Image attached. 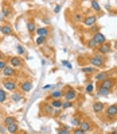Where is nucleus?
Here are the masks:
<instances>
[{"label": "nucleus", "instance_id": "39448f33", "mask_svg": "<svg viewBox=\"0 0 117 134\" xmlns=\"http://www.w3.org/2000/svg\"><path fill=\"white\" fill-rule=\"evenodd\" d=\"M106 117L108 118L117 117V106L116 104H112V106H109V107L106 108Z\"/></svg>", "mask_w": 117, "mask_h": 134}, {"label": "nucleus", "instance_id": "dca6fc26", "mask_svg": "<svg viewBox=\"0 0 117 134\" xmlns=\"http://www.w3.org/2000/svg\"><path fill=\"white\" fill-rule=\"evenodd\" d=\"M22 65V60L19 57H12L11 58V66H20Z\"/></svg>", "mask_w": 117, "mask_h": 134}, {"label": "nucleus", "instance_id": "7c9ffc66", "mask_svg": "<svg viewBox=\"0 0 117 134\" xmlns=\"http://www.w3.org/2000/svg\"><path fill=\"white\" fill-rule=\"evenodd\" d=\"M11 99H12L14 102H20V100H22V96H20V95H16V93H15V95L11 96Z\"/></svg>", "mask_w": 117, "mask_h": 134}, {"label": "nucleus", "instance_id": "9b49d317", "mask_svg": "<svg viewBox=\"0 0 117 134\" xmlns=\"http://www.w3.org/2000/svg\"><path fill=\"white\" fill-rule=\"evenodd\" d=\"M93 110H94L97 114L102 112L104 111V103H101V102H96V103H93Z\"/></svg>", "mask_w": 117, "mask_h": 134}, {"label": "nucleus", "instance_id": "393cba45", "mask_svg": "<svg viewBox=\"0 0 117 134\" xmlns=\"http://www.w3.org/2000/svg\"><path fill=\"white\" fill-rule=\"evenodd\" d=\"M62 96V91H54L51 93V98L53 99H59V98Z\"/></svg>", "mask_w": 117, "mask_h": 134}, {"label": "nucleus", "instance_id": "f3484780", "mask_svg": "<svg viewBox=\"0 0 117 134\" xmlns=\"http://www.w3.org/2000/svg\"><path fill=\"white\" fill-rule=\"evenodd\" d=\"M3 16L4 18H11V8L8 6H3Z\"/></svg>", "mask_w": 117, "mask_h": 134}, {"label": "nucleus", "instance_id": "72a5a7b5", "mask_svg": "<svg viewBox=\"0 0 117 134\" xmlns=\"http://www.w3.org/2000/svg\"><path fill=\"white\" fill-rule=\"evenodd\" d=\"M86 92H88V93H92V92H93V84H92V83L86 85Z\"/></svg>", "mask_w": 117, "mask_h": 134}, {"label": "nucleus", "instance_id": "a211bd4d", "mask_svg": "<svg viewBox=\"0 0 117 134\" xmlns=\"http://www.w3.org/2000/svg\"><path fill=\"white\" fill-rule=\"evenodd\" d=\"M45 112L49 114V115L54 114V108H53V106L50 104V103H46V104H45Z\"/></svg>", "mask_w": 117, "mask_h": 134}, {"label": "nucleus", "instance_id": "5701e85b", "mask_svg": "<svg viewBox=\"0 0 117 134\" xmlns=\"http://www.w3.org/2000/svg\"><path fill=\"white\" fill-rule=\"evenodd\" d=\"M7 100V93L4 89H0V103H4Z\"/></svg>", "mask_w": 117, "mask_h": 134}, {"label": "nucleus", "instance_id": "c03bdc74", "mask_svg": "<svg viewBox=\"0 0 117 134\" xmlns=\"http://www.w3.org/2000/svg\"><path fill=\"white\" fill-rule=\"evenodd\" d=\"M114 49H116V50H117V42H116V43H114Z\"/></svg>", "mask_w": 117, "mask_h": 134}, {"label": "nucleus", "instance_id": "a878e982", "mask_svg": "<svg viewBox=\"0 0 117 134\" xmlns=\"http://www.w3.org/2000/svg\"><path fill=\"white\" fill-rule=\"evenodd\" d=\"M92 8L96 10V11H100V10H101L100 3H98V2H92Z\"/></svg>", "mask_w": 117, "mask_h": 134}, {"label": "nucleus", "instance_id": "4c0bfd02", "mask_svg": "<svg viewBox=\"0 0 117 134\" xmlns=\"http://www.w3.org/2000/svg\"><path fill=\"white\" fill-rule=\"evenodd\" d=\"M62 65H63V66H67L69 69H71V64H70V62H67V61H62Z\"/></svg>", "mask_w": 117, "mask_h": 134}, {"label": "nucleus", "instance_id": "aec40b11", "mask_svg": "<svg viewBox=\"0 0 117 134\" xmlns=\"http://www.w3.org/2000/svg\"><path fill=\"white\" fill-rule=\"evenodd\" d=\"M27 30H28L30 33H34V31L36 30V29H35V23H34L32 21H28V22H27Z\"/></svg>", "mask_w": 117, "mask_h": 134}, {"label": "nucleus", "instance_id": "20e7f679", "mask_svg": "<svg viewBox=\"0 0 117 134\" xmlns=\"http://www.w3.org/2000/svg\"><path fill=\"white\" fill-rule=\"evenodd\" d=\"M32 87H34L32 81H30V80H26V81H23L22 84H20V89H22L23 92H30L31 89H32Z\"/></svg>", "mask_w": 117, "mask_h": 134}, {"label": "nucleus", "instance_id": "423d86ee", "mask_svg": "<svg viewBox=\"0 0 117 134\" xmlns=\"http://www.w3.org/2000/svg\"><path fill=\"white\" fill-rule=\"evenodd\" d=\"M93 39L96 41V43H97L98 46L106 42V38H105V35H104V34H101V33H96V34H94V37H93Z\"/></svg>", "mask_w": 117, "mask_h": 134}, {"label": "nucleus", "instance_id": "c85d7f7f", "mask_svg": "<svg viewBox=\"0 0 117 134\" xmlns=\"http://www.w3.org/2000/svg\"><path fill=\"white\" fill-rule=\"evenodd\" d=\"M97 46H98V45H97V43H96V41H94V39H90V41H89V48H92V49H94V48H97Z\"/></svg>", "mask_w": 117, "mask_h": 134}, {"label": "nucleus", "instance_id": "cd10ccee", "mask_svg": "<svg viewBox=\"0 0 117 134\" xmlns=\"http://www.w3.org/2000/svg\"><path fill=\"white\" fill-rule=\"evenodd\" d=\"M45 41H46V38H43V37H38L35 42H36V45H43Z\"/></svg>", "mask_w": 117, "mask_h": 134}, {"label": "nucleus", "instance_id": "f03ea898", "mask_svg": "<svg viewBox=\"0 0 117 134\" xmlns=\"http://www.w3.org/2000/svg\"><path fill=\"white\" fill-rule=\"evenodd\" d=\"M82 22H84V25L85 26H94L96 25V22H97V16L96 15H88L86 18H84L82 19Z\"/></svg>", "mask_w": 117, "mask_h": 134}, {"label": "nucleus", "instance_id": "1a4fd4ad", "mask_svg": "<svg viewBox=\"0 0 117 134\" xmlns=\"http://www.w3.org/2000/svg\"><path fill=\"white\" fill-rule=\"evenodd\" d=\"M112 87H113V80H110V79H106V80H104L101 83V88H105V89H109V91H110Z\"/></svg>", "mask_w": 117, "mask_h": 134}, {"label": "nucleus", "instance_id": "ddd939ff", "mask_svg": "<svg viewBox=\"0 0 117 134\" xmlns=\"http://www.w3.org/2000/svg\"><path fill=\"white\" fill-rule=\"evenodd\" d=\"M14 73H15V70L12 66H8L7 65L4 69H3V74H4L6 77H10V76H14Z\"/></svg>", "mask_w": 117, "mask_h": 134}, {"label": "nucleus", "instance_id": "a18cd8bd", "mask_svg": "<svg viewBox=\"0 0 117 134\" xmlns=\"http://www.w3.org/2000/svg\"><path fill=\"white\" fill-rule=\"evenodd\" d=\"M116 89H117V85H116Z\"/></svg>", "mask_w": 117, "mask_h": 134}, {"label": "nucleus", "instance_id": "473e14b6", "mask_svg": "<svg viewBox=\"0 0 117 134\" xmlns=\"http://www.w3.org/2000/svg\"><path fill=\"white\" fill-rule=\"evenodd\" d=\"M80 119H77V118H73V119H71V125L73 126H80Z\"/></svg>", "mask_w": 117, "mask_h": 134}, {"label": "nucleus", "instance_id": "e433bc0d", "mask_svg": "<svg viewBox=\"0 0 117 134\" xmlns=\"http://www.w3.org/2000/svg\"><path fill=\"white\" fill-rule=\"evenodd\" d=\"M73 134H86V133H85V131H82L81 129H75V130L73 131Z\"/></svg>", "mask_w": 117, "mask_h": 134}, {"label": "nucleus", "instance_id": "6ab92c4d", "mask_svg": "<svg viewBox=\"0 0 117 134\" xmlns=\"http://www.w3.org/2000/svg\"><path fill=\"white\" fill-rule=\"evenodd\" d=\"M7 130H8V131H10L11 134L16 133V131H18V125H16V123H12V125L7 126Z\"/></svg>", "mask_w": 117, "mask_h": 134}, {"label": "nucleus", "instance_id": "bb28decb", "mask_svg": "<svg viewBox=\"0 0 117 134\" xmlns=\"http://www.w3.org/2000/svg\"><path fill=\"white\" fill-rule=\"evenodd\" d=\"M109 89H105V88H100V91H98V93L100 95H102V96H108L109 95Z\"/></svg>", "mask_w": 117, "mask_h": 134}, {"label": "nucleus", "instance_id": "f257e3e1", "mask_svg": "<svg viewBox=\"0 0 117 134\" xmlns=\"http://www.w3.org/2000/svg\"><path fill=\"white\" fill-rule=\"evenodd\" d=\"M90 64L93 66H97V68H101V66L104 65V58L101 54H96V56H93L90 58Z\"/></svg>", "mask_w": 117, "mask_h": 134}, {"label": "nucleus", "instance_id": "f704fd0d", "mask_svg": "<svg viewBox=\"0 0 117 134\" xmlns=\"http://www.w3.org/2000/svg\"><path fill=\"white\" fill-rule=\"evenodd\" d=\"M18 53H19V54H24V53H26V50H24V48H23L22 45L18 46Z\"/></svg>", "mask_w": 117, "mask_h": 134}, {"label": "nucleus", "instance_id": "2eb2a0df", "mask_svg": "<svg viewBox=\"0 0 117 134\" xmlns=\"http://www.w3.org/2000/svg\"><path fill=\"white\" fill-rule=\"evenodd\" d=\"M36 33L39 34V37L46 38V37L49 35V30L46 29V27H39V29H36Z\"/></svg>", "mask_w": 117, "mask_h": 134}, {"label": "nucleus", "instance_id": "37998d69", "mask_svg": "<svg viewBox=\"0 0 117 134\" xmlns=\"http://www.w3.org/2000/svg\"><path fill=\"white\" fill-rule=\"evenodd\" d=\"M0 19H3V12H0Z\"/></svg>", "mask_w": 117, "mask_h": 134}, {"label": "nucleus", "instance_id": "f8f14e48", "mask_svg": "<svg viewBox=\"0 0 117 134\" xmlns=\"http://www.w3.org/2000/svg\"><path fill=\"white\" fill-rule=\"evenodd\" d=\"M106 79H109L108 72H101V73L96 74V81H101V83H102L104 80H106Z\"/></svg>", "mask_w": 117, "mask_h": 134}, {"label": "nucleus", "instance_id": "7ed1b4c3", "mask_svg": "<svg viewBox=\"0 0 117 134\" xmlns=\"http://www.w3.org/2000/svg\"><path fill=\"white\" fill-rule=\"evenodd\" d=\"M77 98V92L74 91L73 88H69L67 91L65 92V99H66V102H71V100H74Z\"/></svg>", "mask_w": 117, "mask_h": 134}, {"label": "nucleus", "instance_id": "58836bf2", "mask_svg": "<svg viewBox=\"0 0 117 134\" xmlns=\"http://www.w3.org/2000/svg\"><path fill=\"white\" fill-rule=\"evenodd\" d=\"M75 21H77V22H81V21H82V15H81V14H77V15H75Z\"/></svg>", "mask_w": 117, "mask_h": 134}, {"label": "nucleus", "instance_id": "a19ab883", "mask_svg": "<svg viewBox=\"0 0 117 134\" xmlns=\"http://www.w3.org/2000/svg\"><path fill=\"white\" fill-rule=\"evenodd\" d=\"M0 133H3V134H6V129H4V127H0Z\"/></svg>", "mask_w": 117, "mask_h": 134}, {"label": "nucleus", "instance_id": "2f4dec72", "mask_svg": "<svg viewBox=\"0 0 117 134\" xmlns=\"http://www.w3.org/2000/svg\"><path fill=\"white\" fill-rule=\"evenodd\" d=\"M6 66H7V62L4 60H0V70H2V72H3V69H4Z\"/></svg>", "mask_w": 117, "mask_h": 134}, {"label": "nucleus", "instance_id": "c756f323", "mask_svg": "<svg viewBox=\"0 0 117 134\" xmlns=\"http://www.w3.org/2000/svg\"><path fill=\"white\" fill-rule=\"evenodd\" d=\"M70 107H73L71 102H65V103H62V108H70Z\"/></svg>", "mask_w": 117, "mask_h": 134}, {"label": "nucleus", "instance_id": "412c9836", "mask_svg": "<svg viewBox=\"0 0 117 134\" xmlns=\"http://www.w3.org/2000/svg\"><path fill=\"white\" fill-rule=\"evenodd\" d=\"M50 104L53 106V108H59V107H62V102H61L59 99H54Z\"/></svg>", "mask_w": 117, "mask_h": 134}, {"label": "nucleus", "instance_id": "9d476101", "mask_svg": "<svg viewBox=\"0 0 117 134\" xmlns=\"http://www.w3.org/2000/svg\"><path fill=\"white\" fill-rule=\"evenodd\" d=\"M0 31H2L4 35H11L12 34V27L8 26V25H4V26H0Z\"/></svg>", "mask_w": 117, "mask_h": 134}, {"label": "nucleus", "instance_id": "c9c22d12", "mask_svg": "<svg viewBox=\"0 0 117 134\" xmlns=\"http://www.w3.org/2000/svg\"><path fill=\"white\" fill-rule=\"evenodd\" d=\"M69 133V129L66 127V129H61L59 131H58V134H67Z\"/></svg>", "mask_w": 117, "mask_h": 134}, {"label": "nucleus", "instance_id": "b1692460", "mask_svg": "<svg viewBox=\"0 0 117 134\" xmlns=\"http://www.w3.org/2000/svg\"><path fill=\"white\" fill-rule=\"evenodd\" d=\"M94 66H85V68H82V72L84 73H92V72H94Z\"/></svg>", "mask_w": 117, "mask_h": 134}, {"label": "nucleus", "instance_id": "ea45409f", "mask_svg": "<svg viewBox=\"0 0 117 134\" xmlns=\"http://www.w3.org/2000/svg\"><path fill=\"white\" fill-rule=\"evenodd\" d=\"M59 11H61V6H57L55 7V12H59Z\"/></svg>", "mask_w": 117, "mask_h": 134}, {"label": "nucleus", "instance_id": "4468645a", "mask_svg": "<svg viewBox=\"0 0 117 134\" xmlns=\"http://www.w3.org/2000/svg\"><path fill=\"white\" fill-rule=\"evenodd\" d=\"M80 129L82 130V131H89V130L92 129V126H90V123L89 122H86V121H82V122H80Z\"/></svg>", "mask_w": 117, "mask_h": 134}, {"label": "nucleus", "instance_id": "4be33fe9", "mask_svg": "<svg viewBox=\"0 0 117 134\" xmlns=\"http://www.w3.org/2000/svg\"><path fill=\"white\" fill-rule=\"evenodd\" d=\"M4 123H6V126H10L12 123H16V122H15V118H12V117H6Z\"/></svg>", "mask_w": 117, "mask_h": 134}, {"label": "nucleus", "instance_id": "6e6552de", "mask_svg": "<svg viewBox=\"0 0 117 134\" xmlns=\"http://www.w3.org/2000/svg\"><path fill=\"white\" fill-rule=\"evenodd\" d=\"M3 84H4V88L8 89V91H15L16 89V84L12 80H6V81H3Z\"/></svg>", "mask_w": 117, "mask_h": 134}, {"label": "nucleus", "instance_id": "0eeeda50", "mask_svg": "<svg viewBox=\"0 0 117 134\" xmlns=\"http://www.w3.org/2000/svg\"><path fill=\"white\" fill-rule=\"evenodd\" d=\"M110 52V46H109V43H102V45H100L98 46V53L102 56V54H106V53H109Z\"/></svg>", "mask_w": 117, "mask_h": 134}, {"label": "nucleus", "instance_id": "79ce46f5", "mask_svg": "<svg viewBox=\"0 0 117 134\" xmlns=\"http://www.w3.org/2000/svg\"><path fill=\"white\" fill-rule=\"evenodd\" d=\"M0 60H3V53L0 52Z\"/></svg>", "mask_w": 117, "mask_h": 134}]
</instances>
